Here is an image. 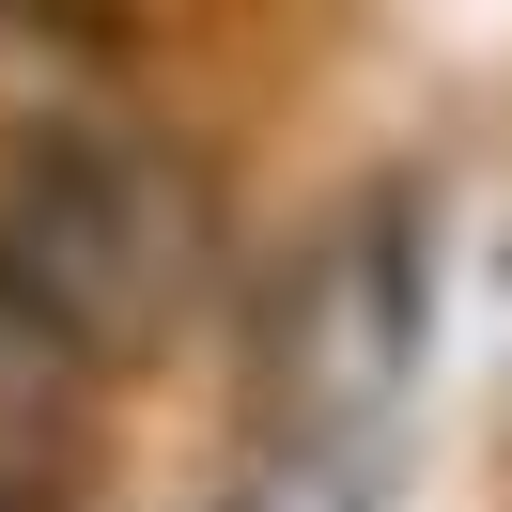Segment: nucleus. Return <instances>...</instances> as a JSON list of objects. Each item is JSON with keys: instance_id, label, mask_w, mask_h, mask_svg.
Masks as SVG:
<instances>
[{"instance_id": "f257e3e1", "label": "nucleus", "mask_w": 512, "mask_h": 512, "mask_svg": "<svg viewBox=\"0 0 512 512\" xmlns=\"http://www.w3.org/2000/svg\"><path fill=\"white\" fill-rule=\"evenodd\" d=\"M0 264L47 295V326H63L78 357H125L140 326L187 295V264H202V187L156 156V140L63 125V140L16 156V187H0Z\"/></svg>"}, {"instance_id": "f03ea898", "label": "nucleus", "mask_w": 512, "mask_h": 512, "mask_svg": "<svg viewBox=\"0 0 512 512\" xmlns=\"http://www.w3.org/2000/svg\"><path fill=\"white\" fill-rule=\"evenodd\" d=\"M404 357H419V249L404 202H357L264 280V404L295 435H357L404 388Z\"/></svg>"}, {"instance_id": "7ed1b4c3", "label": "nucleus", "mask_w": 512, "mask_h": 512, "mask_svg": "<svg viewBox=\"0 0 512 512\" xmlns=\"http://www.w3.org/2000/svg\"><path fill=\"white\" fill-rule=\"evenodd\" d=\"M78 373H94V357H78L63 326H47V295L16 280V264H0V497H16V481L47 466V435H63Z\"/></svg>"}]
</instances>
